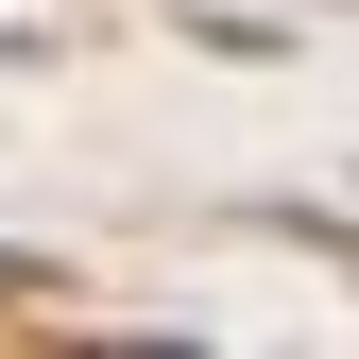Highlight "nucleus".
Instances as JSON below:
<instances>
[{
  "instance_id": "f257e3e1",
  "label": "nucleus",
  "mask_w": 359,
  "mask_h": 359,
  "mask_svg": "<svg viewBox=\"0 0 359 359\" xmlns=\"http://www.w3.org/2000/svg\"><path fill=\"white\" fill-rule=\"evenodd\" d=\"M34 291H69V274H52V257H0V308H34Z\"/></svg>"
}]
</instances>
